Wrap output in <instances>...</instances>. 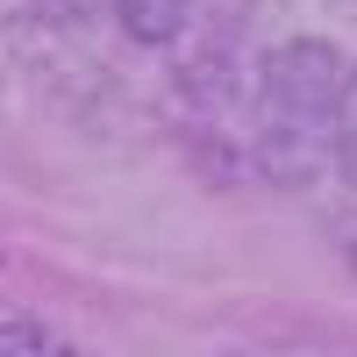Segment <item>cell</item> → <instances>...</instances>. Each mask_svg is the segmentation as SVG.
Returning <instances> with one entry per match:
<instances>
[{"label":"cell","mask_w":357,"mask_h":357,"mask_svg":"<svg viewBox=\"0 0 357 357\" xmlns=\"http://www.w3.org/2000/svg\"><path fill=\"white\" fill-rule=\"evenodd\" d=\"M350 57L329 36H286L264 50L257 65V122H286V129H329L336 100H343Z\"/></svg>","instance_id":"obj_1"},{"label":"cell","mask_w":357,"mask_h":357,"mask_svg":"<svg viewBox=\"0 0 357 357\" xmlns=\"http://www.w3.org/2000/svg\"><path fill=\"white\" fill-rule=\"evenodd\" d=\"M114 29H122L129 43H143V50H172L178 36L193 29V0H114Z\"/></svg>","instance_id":"obj_2"},{"label":"cell","mask_w":357,"mask_h":357,"mask_svg":"<svg viewBox=\"0 0 357 357\" xmlns=\"http://www.w3.org/2000/svg\"><path fill=\"white\" fill-rule=\"evenodd\" d=\"M329 158H336V178L357 193V65L343 79V100H336V122H329Z\"/></svg>","instance_id":"obj_3"},{"label":"cell","mask_w":357,"mask_h":357,"mask_svg":"<svg viewBox=\"0 0 357 357\" xmlns=\"http://www.w3.org/2000/svg\"><path fill=\"white\" fill-rule=\"evenodd\" d=\"M0 357H57V343L36 321H0Z\"/></svg>","instance_id":"obj_4"},{"label":"cell","mask_w":357,"mask_h":357,"mask_svg":"<svg viewBox=\"0 0 357 357\" xmlns=\"http://www.w3.org/2000/svg\"><path fill=\"white\" fill-rule=\"evenodd\" d=\"M36 8V22H57V29H79V22H93L100 8H114V0H29Z\"/></svg>","instance_id":"obj_5"},{"label":"cell","mask_w":357,"mask_h":357,"mask_svg":"<svg viewBox=\"0 0 357 357\" xmlns=\"http://www.w3.org/2000/svg\"><path fill=\"white\" fill-rule=\"evenodd\" d=\"M336 243H343V257H350V264H357V207H350V215H343V222H336Z\"/></svg>","instance_id":"obj_6"},{"label":"cell","mask_w":357,"mask_h":357,"mask_svg":"<svg viewBox=\"0 0 357 357\" xmlns=\"http://www.w3.org/2000/svg\"><path fill=\"white\" fill-rule=\"evenodd\" d=\"M222 357H243V350H222Z\"/></svg>","instance_id":"obj_7"}]
</instances>
